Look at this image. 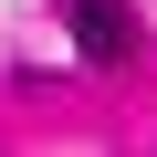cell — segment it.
Listing matches in <instances>:
<instances>
[{
	"mask_svg": "<svg viewBox=\"0 0 157 157\" xmlns=\"http://www.w3.org/2000/svg\"><path fill=\"white\" fill-rule=\"evenodd\" d=\"M63 32H73V52H84L94 73L136 63V11L126 0H63Z\"/></svg>",
	"mask_w": 157,
	"mask_h": 157,
	"instance_id": "obj_1",
	"label": "cell"
}]
</instances>
